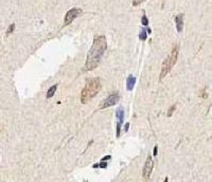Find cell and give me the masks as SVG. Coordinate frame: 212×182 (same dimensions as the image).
<instances>
[{
  "mask_svg": "<svg viewBox=\"0 0 212 182\" xmlns=\"http://www.w3.org/2000/svg\"><path fill=\"white\" fill-rule=\"evenodd\" d=\"M106 48H107L106 37L104 35L96 36L90 50L88 51V54H87L86 64H85L86 70H94L99 66V64H100L102 57L106 51Z\"/></svg>",
  "mask_w": 212,
  "mask_h": 182,
  "instance_id": "6da1fadb",
  "label": "cell"
},
{
  "mask_svg": "<svg viewBox=\"0 0 212 182\" xmlns=\"http://www.w3.org/2000/svg\"><path fill=\"white\" fill-rule=\"evenodd\" d=\"M101 80L99 77L88 78L81 93V102L83 104H87L88 102H90L101 90Z\"/></svg>",
  "mask_w": 212,
  "mask_h": 182,
  "instance_id": "7a4b0ae2",
  "label": "cell"
},
{
  "mask_svg": "<svg viewBox=\"0 0 212 182\" xmlns=\"http://www.w3.org/2000/svg\"><path fill=\"white\" fill-rule=\"evenodd\" d=\"M178 54H179V45H175L172 48L171 53L168 55V57L164 60L162 67H161V73H160V81L167 76L168 73L171 71L173 66L176 64L178 58Z\"/></svg>",
  "mask_w": 212,
  "mask_h": 182,
  "instance_id": "3957f363",
  "label": "cell"
},
{
  "mask_svg": "<svg viewBox=\"0 0 212 182\" xmlns=\"http://www.w3.org/2000/svg\"><path fill=\"white\" fill-rule=\"evenodd\" d=\"M81 13H82V10L79 9V7H73V9L69 10L68 12H67L66 16H65V22H64V25L66 27V25H70V23H71L75 18H77L79 16H80Z\"/></svg>",
  "mask_w": 212,
  "mask_h": 182,
  "instance_id": "277c9868",
  "label": "cell"
},
{
  "mask_svg": "<svg viewBox=\"0 0 212 182\" xmlns=\"http://www.w3.org/2000/svg\"><path fill=\"white\" fill-rule=\"evenodd\" d=\"M120 100V95H119L118 92H114V93H111L109 96H108L106 100H105L103 103L101 104V109H104V108H107V107H110V106H114L116 105L117 103L119 102Z\"/></svg>",
  "mask_w": 212,
  "mask_h": 182,
  "instance_id": "5b68a950",
  "label": "cell"
},
{
  "mask_svg": "<svg viewBox=\"0 0 212 182\" xmlns=\"http://www.w3.org/2000/svg\"><path fill=\"white\" fill-rule=\"evenodd\" d=\"M153 167H154L153 159H152V157H147V159H146V161H145V164H144V167H143V171H142L143 178H144L145 181H147L149 179V177H151Z\"/></svg>",
  "mask_w": 212,
  "mask_h": 182,
  "instance_id": "8992f818",
  "label": "cell"
},
{
  "mask_svg": "<svg viewBox=\"0 0 212 182\" xmlns=\"http://www.w3.org/2000/svg\"><path fill=\"white\" fill-rule=\"evenodd\" d=\"M175 21H176V28H177L178 32H181L184 29V14H178L175 17Z\"/></svg>",
  "mask_w": 212,
  "mask_h": 182,
  "instance_id": "52a82bcc",
  "label": "cell"
},
{
  "mask_svg": "<svg viewBox=\"0 0 212 182\" xmlns=\"http://www.w3.org/2000/svg\"><path fill=\"white\" fill-rule=\"evenodd\" d=\"M135 84H136V77L134 75H129L127 77V81H126V88H127V90H133Z\"/></svg>",
  "mask_w": 212,
  "mask_h": 182,
  "instance_id": "ba28073f",
  "label": "cell"
},
{
  "mask_svg": "<svg viewBox=\"0 0 212 182\" xmlns=\"http://www.w3.org/2000/svg\"><path fill=\"white\" fill-rule=\"evenodd\" d=\"M116 116H117V119H118V122L117 124H123V119H124V110L123 108H118L117 109V111H116Z\"/></svg>",
  "mask_w": 212,
  "mask_h": 182,
  "instance_id": "9c48e42d",
  "label": "cell"
},
{
  "mask_svg": "<svg viewBox=\"0 0 212 182\" xmlns=\"http://www.w3.org/2000/svg\"><path fill=\"white\" fill-rule=\"evenodd\" d=\"M56 89H57V85H53L52 87H51L48 90V92H47V95H46V96H47V98H52L53 95H54V93H55Z\"/></svg>",
  "mask_w": 212,
  "mask_h": 182,
  "instance_id": "30bf717a",
  "label": "cell"
},
{
  "mask_svg": "<svg viewBox=\"0 0 212 182\" xmlns=\"http://www.w3.org/2000/svg\"><path fill=\"white\" fill-rule=\"evenodd\" d=\"M139 38L141 39V40H145L146 39V30L145 29H142V30H141V32H140V34H139Z\"/></svg>",
  "mask_w": 212,
  "mask_h": 182,
  "instance_id": "8fae6325",
  "label": "cell"
},
{
  "mask_svg": "<svg viewBox=\"0 0 212 182\" xmlns=\"http://www.w3.org/2000/svg\"><path fill=\"white\" fill-rule=\"evenodd\" d=\"M14 29H15V25L13 23V25H11L9 28H7V35H10L12 32L14 31Z\"/></svg>",
  "mask_w": 212,
  "mask_h": 182,
  "instance_id": "7c38bea8",
  "label": "cell"
},
{
  "mask_svg": "<svg viewBox=\"0 0 212 182\" xmlns=\"http://www.w3.org/2000/svg\"><path fill=\"white\" fill-rule=\"evenodd\" d=\"M175 108H176V105H172V106H171V108L169 109V111H168V116H172V113H173V111L175 110Z\"/></svg>",
  "mask_w": 212,
  "mask_h": 182,
  "instance_id": "4fadbf2b",
  "label": "cell"
},
{
  "mask_svg": "<svg viewBox=\"0 0 212 182\" xmlns=\"http://www.w3.org/2000/svg\"><path fill=\"white\" fill-rule=\"evenodd\" d=\"M141 22H142V25H149V20H147V18H146L145 15H143V16H142Z\"/></svg>",
  "mask_w": 212,
  "mask_h": 182,
  "instance_id": "5bb4252c",
  "label": "cell"
},
{
  "mask_svg": "<svg viewBox=\"0 0 212 182\" xmlns=\"http://www.w3.org/2000/svg\"><path fill=\"white\" fill-rule=\"evenodd\" d=\"M143 1H145V0H133V5H138V4L142 3Z\"/></svg>",
  "mask_w": 212,
  "mask_h": 182,
  "instance_id": "9a60e30c",
  "label": "cell"
},
{
  "mask_svg": "<svg viewBox=\"0 0 212 182\" xmlns=\"http://www.w3.org/2000/svg\"><path fill=\"white\" fill-rule=\"evenodd\" d=\"M106 166H107V163H105L104 161H102L100 164H99V167H102V168H106Z\"/></svg>",
  "mask_w": 212,
  "mask_h": 182,
  "instance_id": "2e32d148",
  "label": "cell"
},
{
  "mask_svg": "<svg viewBox=\"0 0 212 182\" xmlns=\"http://www.w3.org/2000/svg\"><path fill=\"white\" fill-rule=\"evenodd\" d=\"M129 128V123H126L125 124V126H124V131H127Z\"/></svg>",
  "mask_w": 212,
  "mask_h": 182,
  "instance_id": "e0dca14e",
  "label": "cell"
},
{
  "mask_svg": "<svg viewBox=\"0 0 212 182\" xmlns=\"http://www.w3.org/2000/svg\"><path fill=\"white\" fill-rule=\"evenodd\" d=\"M157 153H158V147H155V148H154V156H156L157 155Z\"/></svg>",
  "mask_w": 212,
  "mask_h": 182,
  "instance_id": "ac0fdd59",
  "label": "cell"
},
{
  "mask_svg": "<svg viewBox=\"0 0 212 182\" xmlns=\"http://www.w3.org/2000/svg\"><path fill=\"white\" fill-rule=\"evenodd\" d=\"M94 168H96V167H99V164H94Z\"/></svg>",
  "mask_w": 212,
  "mask_h": 182,
  "instance_id": "d6986e66",
  "label": "cell"
}]
</instances>
